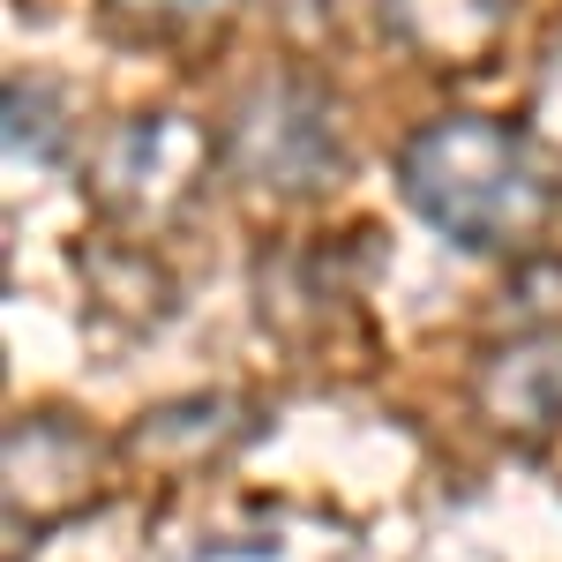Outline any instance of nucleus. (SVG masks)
<instances>
[{
	"instance_id": "obj_10",
	"label": "nucleus",
	"mask_w": 562,
	"mask_h": 562,
	"mask_svg": "<svg viewBox=\"0 0 562 562\" xmlns=\"http://www.w3.org/2000/svg\"><path fill=\"white\" fill-rule=\"evenodd\" d=\"M233 8L240 0H105V23L121 38H195V31L225 23Z\"/></svg>"
},
{
	"instance_id": "obj_4",
	"label": "nucleus",
	"mask_w": 562,
	"mask_h": 562,
	"mask_svg": "<svg viewBox=\"0 0 562 562\" xmlns=\"http://www.w3.org/2000/svg\"><path fill=\"white\" fill-rule=\"evenodd\" d=\"M105 473H113V458L83 420H68V413L8 420V532L38 540L53 525L90 518L105 503V487H113Z\"/></svg>"
},
{
	"instance_id": "obj_3",
	"label": "nucleus",
	"mask_w": 562,
	"mask_h": 562,
	"mask_svg": "<svg viewBox=\"0 0 562 562\" xmlns=\"http://www.w3.org/2000/svg\"><path fill=\"white\" fill-rule=\"evenodd\" d=\"M225 166L262 195H323L346 180L338 98L307 76H262L225 121Z\"/></svg>"
},
{
	"instance_id": "obj_2",
	"label": "nucleus",
	"mask_w": 562,
	"mask_h": 562,
	"mask_svg": "<svg viewBox=\"0 0 562 562\" xmlns=\"http://www.w3.org/2000/svg\"><path fill=\"white\" fill-rule=\"evenodd\" d=\"M217 158H225V135H211L180 105H158V113H128L121 128L98 143L83 188H90V203H98L105 225L158 233V225H173L203 195Z\"/></svg>"
},
{
	"instance_id": "obj_8",
	"label": "nucleus",
	"mask_w": 562,
	"mask_h": 562,
	"mask_svg": "<svg viewBox=\"0 0 562 562\" xmlns=\"http://www.w3.org/2000/svg\"><path fill=\"white\" fill-rule=\"evenodd\" d=\"M83 278H90L98 315H128V330H158L173 315V285L143 248H105L98 262L83 256Z\"/></svg>"
},
{
	"instance_id": "obj_1",
	"label": "nucleus",
	"mask_w": 562,
	"mask_h": 562,
	"mask_svg": "<svg viewBox=\"0 0 562 562\" xmlns=\"http://www.w3.org/2000/svg\"><path fill=\"white\" fill-rule=\"evenodd\" d=\"M397 195L465 256H518L548 233L555 188L525 128L487 113H435L397 150Z\"/></svg>"
},
{
	"instance_id": "obj_9",
	"label": "nucleus",
	"mask_w": 562,
	"mask_h": 562,
	"mask_svg": "<svg viewBox=\"0 0 562 562\" xmlns=\"http://www.w3.org/2000/svg\"><path fill=\"white\" fill-rule=\"evenodd\" d=\"M60 150H68V121H53V90L45 83H8V166L23 173V158H31V173L45 166H60Z\"/></svg>"
},
{
	"instance_id": "obj_6",
	"label": "nucleus",
	"mask_w": 562,
	"mask_h": 562,
	"mask_svg": "<svg viewBox=\"0 0 562 562\" xmlns=\"http://www.w3.org/2000/svg\"><path fill=\"white\" fill-rule=\"evenodd\" d=\"M510 8L518 0H383V31L420 68H442V76H473L487 68L503 38H510Z\"/></svg>"
},
{
	"instance_id": "obj_7",
	"label": "nucleus",
	"mask_w": 562,
	"mask_h": 562,
	"mask_svg": "<svg viewBox=\"0 0 562 562\" xmlns=\"http://www.w3.org/2000/svg\"><path fill=\"white\" fill-rule=\"evenodd\" d=\"M240 435H248L240 397H225V390H195V397H173V405H158V413L135 420L128 458H135V465H150L158 480H188V473H211Z\"/></svg>"
},
{
	"instance_id": "obj_5",
	"label": "nucleus",
	"mask_w": 562,
	"mask_h": 562,
	"mask_svg": "<svg viewBox=\"0 0 562 562\" xmlns=\"http://www.w3.org/2000/svg\"><path fill=\"white\" fill-rule=\"evenodd\" d=\"M473 405L503 442L540 450L562 428V323H532L518 338L487 346L473 375Z\"/></svg>"
},
{
	"instance_id": "obj_11",
	"label": "nucleus",
	"mask_w": 562,
	"mask_h": 562,
	"mask_svg": "<svg viewBox=\"0 0 562 562\" xmlns=\"http://www.w3.org/2000/svg\"><path fill=\"white\" fill-rule=\"evenodd\" d=\"M525 135H532V150L562 173V38L548 45V60L532 68V90H525Z\"/></svg>"
}]
</instances>
